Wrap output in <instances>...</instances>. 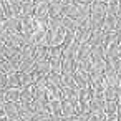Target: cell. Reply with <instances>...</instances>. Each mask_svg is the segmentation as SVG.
<instances>
[{
    "label": "cell",
    "instance_id": "obj_1",
    "mask_svg": "<svg viewBox=\"0 0 121 121\" xmlns=\"http://www.w3.org/2000/svg\"><path fill=\"white\" fill-rule=\"evenodd\" d=\"M91 33H93V28L90 27V22H88V23H85V25H80V27L76 28V42H78V43L90 42Z\"/></svg>",
    "mask_w": 121,
    "mask_h": 121
},
{
    "label": "cell",
    "instance_id": "obj_2",
    "mask_svg": "<svg viewBox=\"0 0 121 121\" xmlns=\"http://www.w3.org/2000/svg\"><path fill=\"white\" fill-rule=\"evenodd\" d=\"M5 108V114L10 121H18L20 119V111H18V103L15 101H5L4 104Z\"/></svg>",
    "mask_w": 121,
    "mask_h": 121
},
{
    "label": "cell",
    "instance_id": "obj_3",
    "mask_svg": "<svg viewBox=\"0 0 121 121\" xmlns=\"http://www.w3.org/2000/svg\"><path fill=\"white\" fill-rule=\"evenodd\" d=\"M33 17L37 20H48L50 18V4L45 2V4H40L35 7V12H33Z\"/></svg>",
    "mask_w": 121,
    "mask_h": 121
},
{
    "label": "cell",
    "instance_id": "obj_4",
    "mask_svg": "<svg viewBox=\"0 0 121 121\" xmlns=\"http://www.w3.org/2000/svg\"><path fill=\"white\" fill-rule=\"evenodd\" d=\"M118 80H119V71L114 70L113 66L106 65V70H104V81H106V85L118 86Z\"/></svg>",
    "mask_w": 121,
    "mask_h": 121
},
{
    "label": "cell",
    "instance_id": "obj_5",
    "mask_svg": "<svg viewBox=\"0 0 121 121\" xmlns=\"http://www.w3.org/2000/svg\"><path fill=\"white\" fill-rule=\"evenodd\" d=\"M5 43H10V45H13V47L22 48V47L25 45V35H23L22 32H10Z\"/></svg>",
    "mask_w": 121,
    "mask_h": 121
},
{
    "label": "cell",
    "instance_id": "obj_6",
    "mask_svg": "<svg viewBox=\"0 0 121 121\" xmlns=\"http://www.w3.org/2000/svg\"><path fill=\"white\" fill-rule=\"evenodd\" d=\"M116 27H118V17H114V15H106V18H104V22H103V32H104V33L116 32Z\"/></svg>",
    "mask_w": 121,
    "mask_h": 121
},
{
    "label": "cell",
    "instance_id": "obj_7",
    "mask_svg": "<svg viewBox=\"0 0 121 121\" xmlns=\"http://www.w3.org/2000/svg\"><path fill=\"white\" fill-rule=\"evenodd\" d=\"M85 58H91V43L90 42L80 43V48H78L76 60H85Z\"/></svg>",
    "mask_w": 121,
    "mask_h": 121
},
{
    "label": "cell",
    "instance_id": "obj_8",
    "mask_svg": "<svg viewBox=\"0 0 121 121\" xmlns=\"http://www.w3.org/2000/svg\"><path fill=\"white\" fill-rule=\"evenodd\" d=\"M91 15L95 17H106V4L104 2H93L91 4Z\"/></svg>",
    "mask_w": 121,
    "mask_h": 121
},
{
    "label": "cell",
    "instance_id": "obj_9",
    "mask_svg": "<svg viewBox=\"0 0 121 121\" xmlns=\"http://www.w3.org/2000/svg\"><path fill=\"white\" fill-rule=\"evenodd\" d=\"M61 73H76V60L75 58H63V65H61Z\"/></svg>",
    "mask_w": 121,
    "mask_h": 121
},
{
    "label": "cell",
    "instance_id": "obj_10",
    "mask_svg": "<svg viewBox=\"0 0 121 121\" xmlns=\"http://www.w3.org/2000/svg\"><path fill=\"white\" fill-rule=\"evenodd\" d=\"M104 104H106V98L104 96H93L90 101L91 111H104Z\"/></svg>",
    "mask_w": 121,
    "mask_h": 121
},
{
    "label": "cell",
    "instance_id": "obj_11",
    "mask_svg": "<svg viewBox=\"0 0 121 121\" xmlns=\"http://www.w3.org/2000/svg\"><path fill=\"white\" fill-rule=\"evenodd\" d=\"M20 95H22V88H7L5 90V99L7 101L20 103Z\"/></svg>",
    "mask_w": 121,
    "mask_h": 121
},
{
    "label": "cell",
    "instance_id": "obj_12",
    "mask_svg": "<svg viewBox=\"0 0 121 121\" xmlns=\"http://www.w3.org/2000/svg\"><path fill=\"white\" fill-rule=\"evenodd\" d=\"M66 86V88H78L76 86V81H75V73L70 75V73H61V88Z\"/></svg>",
    "mask_w": 121,
    "mask_h": 121
},
{
    "label": "cell",
    "instance_id": "obj_13",
    "mask_svg": "<svg viewBox=\"0 0 121 121\" xmlns=\"http://www.w3.org/2000/svg\"><path fill=\"white\" fill-rule=\"evenodd\" d=\"M61 106H63V101L58 98H53L48 101V111L53 114H61Z\"/></svg>",
    "mask_w": 121,
    "mask_h": 121
},
{
    "label": "cell",
    "instance_id": "obj_14",
    "mask_svg": "<svg viewBox=\"0 0 121 121\" xmlns=\"http://www.w3.org/2000/svg\"><path fill=\"white\" fill-rule=\"evenodd\" d=\"M104 98H106V99H119V91H118V86L106 85V86H104Z\"/></svg>",
    "mask_w": 121,
    "mask_h": 121
},
{
    "label": "cell",
    "instance_id": "obj_15",
    "mask_svg": "<svg viewBox=\"0 0 121 121\" xmlns=\"http://www.w3.org/2000/svg\"><path fill=\"white\" fill-rule=\"evenodd\" d=\"M45 78H47V83H48V85H53V86H61V73L50 71Z\"/></svg>",
    "mask_w": 121,
    "mask_h": 121
},
{
    "label": "cell",
    "instance_id": "obj_16",
    "mask_svg": "<svg viewBox=\"0 0 121 121\" xmlns=\"http://www.w3.org/2000/svg\"><path fill=\"white\" fill-rule=\"evenodd\" d=\"M35 4L33 0H22V15H33Z\"/></svg>",
    "mask_w": 121,
    "mask_h": 121
},
{
    "label": "cell",
    "instance_id": "obj_17",
    "mask_svg": "<svg viewBox=\"0 0 121 121\" xmlns=\"http://www.w3.org/2000/svg\"><path fill=\"white\" fill-rule=\"evenodd\" d=\"M75 42H76V30H66L61 47H63V48H66V47H70V45H71V43H75Z\"/></svg>",
    "mask_w": 121,
    "mask_h": 121
},
{
    "label": "cell",
    "instance_id": "obj_18",
    "mask_svg": "<svg viewBox=\"0 0 121 121\" xmlns=\"http://www.w3.org/2000/svg\"><path fill=\"white\" fill-rule=\"evenodd\" d=\"M35 56H30V58H23L22 60V65H20V71H32L35 68Z\"/></svg>",
    "mask_w": 121,
    "mask_h": 121
},
{
    "label": "cell",
    "instance_id": "obj_19",
    "mask_svg": "<svg viewBox=\"0 0 121 121\" xmlns=\"http://www.w3.org/2000/svg\"><path fill=\"white\" fill-rule=\"evenodd\" d=\"M7 78H9V86L7 88H20V73L18 71L7 73Z\"/></svg>",
    "mask_w": 121,
    "mask_h": 121
},
{
    "label": "cell",
    "instance_id": "obj_20",
    "mask_svg": "<svg viewBox=\"0 0 121 121\" xmlns=\"http://www.w3.org/2000/svg\"><path fill=\"white\" fill-rule=\"evenodd\" d=\"M47 96H48V99H53V98L61 99V86H53V85H48Z\"/></svg>",
    "mask_w": 121,
    "mask_h": 121
},
{
    "label": "cell",
    "instance_id": "obj_21",
    "mask_svg": "<svg viewBox=\"0 0 121 121\" xmlns=\"http://www.w3.org/2000/svg\"><path fill=\"white\" fill-rule=\"evenodd\" d=\"M106 13L118 17V13H119V0H114V2H108L106 4Z\"/></svg>",
    "mask_w": 121,
    "mask_h": 121
},
{
    "label": "cell",
    "instance_id": "obj_22",
    "mask_svg": "<svg viewBox=\"0 0 121 121\" xmlns=\"http://www.w3.org/2000/svg\"><path fill=\"white\" fill-rule=\"evenodd\" d=\"M61 23H63V27H65L66 30H76V28H78L76 20H75V18H71V17H66V15H63V17H61Z\"/></svg>",
    "mask_w": 121,
    "mask_h": 121
},
{
    "label": "cell",
    "instance_id": "obj_23",
    "mask_svg": "<svg viewBox=\"0 0 121 121\" xmlns=\"http://www.w3.org/2000/svg\"><path fill=\"white\" fill-rule=\"evenodd\" d=\"M20 101L23 103H32L33 101V88H22V95H20Z\"/></svg>",
    "mask_w": 121,
    "mask_h": 121
},
{
    "label": "cell",
    "instance_id": "obj_24",
    "mask_svg": "<svg viewBox=\"0 0 121 121\" xmlns=\"http://www.w3.org/2000/svg\"><path fill=\"white\" fill-rule=\"evenodd\" d=\"M114 43H119V37H118V32H111V33H106V35H104V47L108 48L109 45H114Z\"/></svg>",
    "mask_w": 121,
    "mask_h": 121
},
{
    "label": "cell",
    "instance_id": "obj_25",
    "mask_svg": "<svg viewBox=\"0 0 121 121\" xmlns=\"http://www.w3.org/2000/svg\"><path fill=\"white\" fill-rule=\"evenodd\" d=\"M104 113H106V114L118 113V99H106V104H104Z\"/></svg>",
    "mask_w": 121,
    "mask_h": 121
},
{
    "label": "cell",
    "instance_id": "obj_26",
    "mask_svg": "<svg viewBox=\"0 0 121 121\" xmlns=\"http://www.w3.org/2000/svg\"><path fill=\"white\" fill-rule=\"evenodd\" d=\"M17 53H20V48H18V47H13V45H10V43H5V52H4V56H5V58H12V56H15Z\"/></svg>",
    "mask_w": 121,
    "mask_h": 121
},
{
    "label": "cell",
    "instance_id": "obj_27",
    "mask_svg": "<svg viewBox=\"0 0 121 121\" xmlns=\"http://www.w3.org/2000/svg\"><path fill=\"white\" fill-rule=\"evenodd\" d=\"M75 81H76V86H78V90H81V88H86V86H90V83H88V78L86 76H83L81 73H75Z\"/></svg>",
    "mask_w": 121,
    "mask_h": 121
},
{
    "label": "cell",
    "instance_id": "obj_28",
    "mask_svg": "<svg viewBox=\"0 0 121 121\" xmlns=\"http://www.w3.org/2000/svg\"><path fill=\"white\" fill-rule=\"evenodd\" d=\"M63 15V4H50V17Z\"/></svg>",
    "mask_w": 121,
    "mask_h": 121
},
{
    "label": "cell",
    "instance_id": "obj_29",
    "mask_svg": "<svg viewBox=\"0 0 121 121\" xmlns=\"http://www.w3.org/2000/svg\"><path fill=\"white\" fill-rule=\"evenodd\" d=\"M50 111H43V113H37L35 114V118H33V121H48L50 119Z\"/></svg>",
    "mask_w": 121,
    "mask_h": 121
},
{
    "label": "cell",
    "instance_id": "obj_30",
    "mask_svg": "<svg viewBox=\"0 0 121 121\" xmlns=\"http://www.w3.org/2000/svg\"><path fill=\"white\" fill-rule=\"evenodd\" d=\"M7 38H9V30L5 28V25H4V22L0 23V42H7Z\"/></svg>",
    "mask_w": 121,
    "mask_h": 121
},
{
    "label": "cell",
    "instance_id": "obj_31",
    "mask_svg": "<svg viewBox=\"0 0 121 121\" xmlns=\"http://www.w3.org/2000/svg\"><path fill=\"white\" fill-rule=\"evenodd\" d=\"M0 73H9V66H7V58L0 56Z\"/></svg>",
    "mask_w": 121,
    "mask_h": 121
},
{
    "label": "cell",
    "instance_id": "obj_32",
    "mask_svg": "<svg viewBox=\"0 0 121 121\" xmlns=\"http://www.w3.org/2000/svg\"><path fill=\"white\" fill-rule=\"evenodd\" d=\"M9 86V78H7V73H0V88L7 90Z\"/></svg>",
    "mask_w": 121,
    "mask_h": 121
},
{
    "label": "cell",
    "instance_id": "obj_33",
    "mask_svg": "<svg viewBox=\"0 0 121 121\" xmlns=\"http://www.w3.org/2000/svg\"><path fill=\"white\" fill-rule=\"evenodd\" d=\"M48 121H63V114H50V119Z\"/></svg>",
    "mask_w": 121,
    "mask_h": 121
},
{
    "label": "cell",
    "instance_id": "obj_34",
    "mask_svg": "<svg viewBox=\"0 0 121 121\" xmlns=\"http://www.w3.org/2000/svg\"><path fill=\"white\" fill-rule=\"evenodd\" d=\"M106 121H118V113H113V114H106Z\"/></svg>",
    "mask_w": 121,
    "mask_h": 121
},
{
    "label": "cell",
    "instance_id": "obj_35",
    "mask_svg": "<svg viewBox=\"0 0 121 121\" xmlns=\"http://www.w3.org/2000/svg\"><path fill=\"white\" fill-rule=\"evenodd\" d=\"M63 121H78L76 114H71V116H63Z\"/></svg>",
    "mask_w": 121,
    "mask_h": 121
},
{
    "label": "cell",
    "instance_id": "obj_36",
    "mask_svg": "<svg viewBox=\"0 0 121 121\" xmlns=\"http://www.w3.org/2000/svg\"><path fill=\"white\" fill-rule=\"evenodd\" d=\"M5 90L4 88H0V103H5Z\"/></svg>",
    "mask_w": 121,
    "mask_h": 121
},
{
    "label": "cell",
    "instance_id": "obj_37",
    "mask_svg": "<svg viewBox=\"0 0 121 121\" xmlns=\"http://www.w3.org/2000/svg\"><path fill=\"white\" fill-rule=\"evenodd\" d=\"M45 2H48V0H33L35 7H37V5H40V4H45Z\"/></svg>",
    "mask_w": 121,
    "mask_h": 121
},
{
    "label": "cell",
    "instance_id": "obj_38",
    "mask_svg": "<svg viewBox=\"0 0 121 121\" xmlns=\"http://www.w3.org/2000/svg\"><path fill=\"white\" fill-rule=\"evenodd\" d=\"M48 4H63V0H48Z\"/></svg>",
    "mask_w": 121,
    "mask_h": 121
},
{
    "label": "cell",
    "instance_id": "obj_39",
    "mask_svg": "<svg viewBox=\"0 0 121 121\" xmlns=\"http://www.w3.org/2000/svg\"><path fill=\"white\" fill-rule=\"evenodd\" d=\"M118 114H121V99H118Z\"/></svg>",
    "mask_w": 121,
    "mask_h": 121
},
{
    "label": "cell",
    "instance_id": "obj_40",
    "mask_svg": "<svg viewBox=\"0 0 121 121\" xmlns=\"http://www.w3.org/2000/svg\"><path fill=\"white\" fill-rule=\"evenodd\" d=\"M93 2H104V4H108V0H93Z\"/></svg>",
    "mask_w": 121,
    "mask_h": 121
},
{
    "label": "cell",
    "instance_id": "obj_41",
    "mask_svg": "<svg viewBox=\"0 0 121 121\" xmlns=\"http://www.w3.org/2000/svg\"><path fill=\"white\" fill-rule=\"evenodd\" d=\"M119 58H121V42H119Z\"/></svg>",
    "mask_w": 121,
    "mask_h": 121
},
{
    "label": "cell",
    "instance_id": "obj_42",
    "mask_svg": "<svg viewBox=\"0 0 121 121\" xmlns=\"http://www.w3.org/2000/svg\"><path fill=\"white\" fill-rule=\"evenodd\" d=\"M119 73H121V71H119Z\"/></svg>",
    "mask_w": 121,
    "mask_h": 121
}]
</instances>
